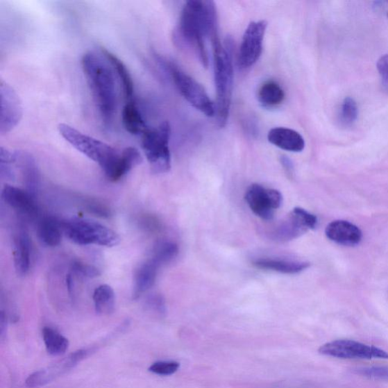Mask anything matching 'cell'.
<instances>
[{
	"instance_id": "2e32d148",
	"label": "cell",
	"mask_w": 388,
	"mask_h": 388,
	"mask_svg": "<svg viewBox=\"0 0 388 388\" xmlns=\"http://www.w3.org/2000/svg\"><path fill=\"white\" fill-rule=\"evenodd\" d=\"M15 166L17 167L22 177L26 191L36 197L39 184L40 173L34 158L28 152L15 151Z\"/></svg>"
},
{
	"instance_id": "d6a6232c",
	"label": "cell",
	"mask_w": 388,
	"mask_h": 388,
	"mask_svg": "<svg viewBox=\"0 0 388 388\" xmlns=\"http://www.w3.org/2000/svg\"><path fill=\"white\" fill-rule=\"evenodd\" d=\"M146 307L148 310L159 316L165 315L167 311L166 304H165L162 297L158 295L153 296L151 298H149L146 302Z\"/></svg>"
},
{
	"instance_id": "7a4b0ae2",
	"label": "cell",
	"mask_w": 388,
	"mask_h": 388,
	"mask_svg": "<svg viewBox=\"0 0 388 388\" xmlns=\"http://www.w3.org/2000/svg\"><path fill=\"white\" fill-rule=\"evenodd\" d=\"M81 65L102 121L106 126H110L117 109L114 69L106 58L103 60L94 52L82 57Z\"/></svg>"
},
{
	"instance_id": "277c9868",
	"label": "cell",
	"mask_w": 388,
	"mask_h": 388,
	"mask_svg": "<svg viewBox=\"0 0 388 388\" xmlns=\"http://www.w3.org/2000/svg\"><path fill=\"white\" fill-rule=\"evenodd\" d=\"M60 135L78 151L100 165L107 178H109L120 158L117 149L66 124L58 127Z\"/></svg>"
},
{
	"instance_id": "cb8c5ba5",
	"label": "cell",
	"mask_w": 388,
	"mask_h": 388,
	"mask_svg": "<svg viewBox=\"0 0 388 388\" xmlns=\"http://www.w3.org/2000/svg\"><path fill=\"white\" fill-rule=\"evenodd\" d=\"M142 158L137 149L127 147L121 152L120 158L112 174L109 178L112 181H117L125 176L132 169L142 163Z\"/></svg>"
},
{
	"instance_id": "6da1fadb",
	"label": "cell",
	"mask_w": 388,
	"mask_h": 388,
	"mask_svg": "<svg viewBox=\"0 0 388 388\" xmlns=\"http://www.w3.org/2000/svg\"><path fill=\"white\" fill-rule=\"evenodd\" d=\"M178 35L192 47L205 68L208 67V54L205 39L217 32V8L211 0H189L181 12Z\"/></svg>"
},
{
	"instance_id": "e575fe53",
	"label": "cell",
	"mask_w": 388,
	"mask_h": 388,
	"mask_svg": "<svg viewBox=\"0 0 388 388\" xmlns=\"http://www.w3.org/2000/svg\"><path fill=\"white\" fill-rule=\"evenodd\" d=\"M87 208L90 212L98 214L99 217H108L110 214V212L108 209H106L104 206L96 203H89Z\"/></svg>"
},
{
	"instance_id": "4fadbf2b",
	"label": "cell",
	"mask_w": 388,
	"mask_h": 388,
	"mask_svg": "<svg viewBox=\"0 0 388 388\" xmlns=\"http://www.w3.org/2000/svg\"><path fill=\"white\" fill-rule=\"evenodd\" d=\"M0 96H1V118H0V133L2 135L10 133L19 125L23 109L19 96L15 90L1 81L0 84Z\"/></svg>"
},
{
	"instance_id": "d4e9b609",
	"label": "cell",
	"mask_w": 388,
	"mask_h": 388,
	"mask_svg": "<svg viewBox=\"0 0 388 388\" xmlns=\"http://www.w3.org/2000/svg\"><path fill=\"white\" fill-rule=\"evenodd\" d=\"M93 300L96 312L99 315H110L115 310V296L112 287L101 285L94 292Z\"/></svg>"
},
{
	"instance_id": "ac0fdd59",
	"label": "cell",
	"mask_w": 388,
	"mask_h": 388,
	"mask_svg": "<svg viewBox=\"0 0 388 388\" xmlns=\"http://www.w3.org/2000/svg\"><path fill=\"white\" fill-rule=\"evenodd\" d=\"M268 140L271 144L288 152L300 153L305 147V140L298 132L284 127L271 129Z\"/></svg>"
},
{
	"instance_id": "9c48e42d",
	"label": "cell",
	"mask_w": 388,
	"mask_h": 388,
	"mask_svg": "<svg viewBox=\"0 0 388 388\" xmlns=\"http://www.w3.org/2000/svg\"><path fill=\"white\" fill-rule=\"evenodd\" d=\"M319 352L325 356L346 360H388L384 350L356 341L341 339L326 343L320 346Z\"/></svg>"
},
{
	"instance_id": "ba28073f",
	"label": "cell",
	"mask_w": 388,
	"mask_h": 388,
	"mask_svg": "<svg viewBox=\"0 0 388 388\" xmlns=\"http://www.w3.org/2000/svg\"><path fill=\"white\" fill-rule=\"evenodd\" d=\"M98 348L99 346H96L74 351L67 357L57 360L51 366L35 371L26 379L27 387L35 388L51 383L57 378L68 373L69 371L77 366L78 363L95 353Z\"/></svg>"
},
{
	"instance_id": "f1b7e54d",
	"label": "cell",
	"mask_w": 388,
	"mask_h": 388,
	"mask_svg": "<svg viewBox=\"0 0 388 388\" xmlns=\"http://www.w3.org/2000/svg\"><path fill=\"white\" fill-rule=\"evenodd\" d=\"M358 117V106L351 97L346 98L341 106L340 120L343 125L349 126L357 121Z\"/></svg>"
},
{
	"instance_id": "44dd1931",
	"label": "cell",
	"mask_w": 388,
	"mask_h": 388,
	"mask_svg": "<svg viewBox=\"0 0 388 388\" xmlns=\"http://www.w3.org/2000/svg\"><path fill=\"white\" fill-rule=\"evenodd\" d=\"M62 233V222L52 217H44L38 221L37 235L40 241L45 246L54 247L59 245Z\"/></svg>"
},
{
	"instance_id": "8992f818",
	"label": "cell",
	"mask_w": 388,
	"mask_h": 388,
	"mask_svg": "<svg viewBox=\"0 0 388 388\" xmlns=\"http://www.w3.org/2000/svg\"><path fill=\"white\" fill-rule=\"evenodd\" d=\"M159 62L162 67L169 72L178 92L189 104L196 110L205 114L206 117H213L216 115V104L211 101L201 84L178 68L175 63L161 59V58H160Z\"/></svg>"
},
{
	"instance_id": "603a6c76",
	"label": "cell",
	"mask_w": 388,
	"mask_h": 388,
	"mask_svg": "<svg viewBox=\"0 0 388 388\" xmlns=\"http://www.w3.org/2000/svg\"><path fill=\"white\" fill-rule=\"evenodd\" d=\"M253 266L260 269L271 270L285 274H296L310 267L307 262H293L271 259H260L253 262Z\"/></svg>"
},
{
	"instance_id": "30bf717a",
	"label": "cell",
	"mask_w": 388,
	"mask_h": 388,
	"mask_svg": "<svg viewBox=\"0 0 388 388\" xmlns=\"http://www.w3.org/2000/svg\"><path fill=\"white\" fill-rule=\"evenodd\" d=\"M267 26L265 20L252 22L247 26L239 49L237 63L241 69L252 67L260 60Z\"/></svg>"
},
{
	"instance_id": "d6986e66",
	"label": "cell",
	"mask_w": 388,
	"mask_h": 388,
	"mask_svg": "<svg viewBox=\"0 0 388 388\" xmlns=\"http://www.w3.org/2000/svg\"><path fill=\"white\" fill-rule=\"evenodd\" d=\"M101 51L103 56L110 63L114 71H117L126 103L135 102L134 82L127 66L117 56L107 51V49L103 48Z\"/></svg>"
},
{
	"instance_id": "484cf974",
	"label": "cell",
	"mask_w": 388,
	"mask_h": 388,
	"mask_svg": "<svg viewBox=\"0 0 388 388\" xmlns=\"http://www.w3.org/2000/svg\"><path fill=\"white\" fill-rule=\"evenodd\" d=\"M42 335L47 351L52 356H62L69 350V340L56 330L51 327H44Z\"/></svg>"
},
{
	"instance_id": "1f68e13d",
	"label": "cell",
	"mask_w": 388,
	"mask_h": 388,
	"mask_svg": "<svg viewBox=\"0 0 388 388\" xmlns=\"http://www.w3.org/2000/svg\"><path fill=\"white\" fill-rule=\"evenodd\" d=\"M72 271L74 274L89 278L101 276V271L97 268L81 262H74L72 264Z\"/></svg>"
},
{
	"instance_id": "7402d4cb",
	"label": "cell",
	"mask_w": 388,
	"mask_h": 388,
	"mask_svg": "<svg viewBox=\"0 0 388 388\" xmlns=\"http://www.w3.org/2000/svg\"><path fill=\"white\" fill-rule=\"evenodd\" d=\"M121 120L124 128L131 135H143L148 128L135 102L126 103L122 110Z\"/></svg>"
},
{
	"instance_id": "52a82bcc",
	"label": "cell",
	"mask_w": 388,
	"mask_h": 388,
	"mask_svg": "<svg viewBox=\"0 0 388 388\" xmlns=\"http://www.w3.org/2000/svg\"><path fill=\"white\" fill-rule=\"evenodd\" d=\"M170 135L167 121L155 128H147L142 135V149L155 173L167 172L171 169Z\"/></svg>"
},
{
	"instance_id": "ffe728a7",
	"label": "cell",
	"mask_w": 388,
	"mask_h": 388,
	"mask_svg": "<svg viewBox=\"0 0 388 388\" xmlns=\"http://www.w3.org/2000/svg\"><path fill=\"white\" fill-rule=\"evenodd\" d=\"M160 267L151 259L140 266L136 272L133 298L137 299L153 286Z\"/></svg>"
},
{
	"instance_id": "5b68a950",
	"label": "cell",
	"mask_w": 388,
	"mask_h": 388,
	"mask_svg": "<svg viewBox=\"0 0 388 388\" xmlns=\"http://www.w3.org/2000/svg\"><path fill=\"white\" fill-rule=\"evenodd\" d=\"M61 222L65 235L78 245L113 247L121 242L119 235L115 230L92 219L72 218Z\"/></svg>"
},
{
	"instance_id": "83f0119b",
	"label": "cell",
	"mask_w": 388,
	"mask_h": 388,
	"mask_svg": "<svg viewBox=\"0 0 388 388\" xmlns=\"http://www.w3.org/2000/svg\"><path fill=\"white\" fill-rule=\"evenodd\" d=\"M178 253V247L175 243L162 242L155 247L151 260L160 267L175 259Z\"/></svg>"
},
{
	"instance_id": "4dcf8cb0",
	"label": "cell",
	"mask_w": 388,
	"mask_h": 388,
	"mask_svg": "<svg viewBox=\"0 0 388 388\" xmlns=\"http://www.w3.org/2000/svg\"><path fill=\"white\" fill-rule=\"evenodd\" d=\"M179 368L180 363L178 362L159 361L153 363L149 371L155 375L169 376L175 374Z\"/></svg>"
},
{
	"instance_id": "7c38bea8",
	"label": "cell",
	"mask_w": 388,
	"mask_h": 388,
	"mask_svg": "<svg viewBox=\"0 0 388 388\" xmlns=\"http://www.w3.org/2000/svg\"><path fill=\"white\" fill-rule=\"evenodd\" d=\"M317 223L318 219L314 214L296 208L289 214L287 219L276 228L274 236L280 242L292 241L307 233L309 229H314Z\"/></svg>"
},
{
	"instance_id": "8d00e7d4",
	"label": "cell",
	"mask_w": 388,
	"mask_h": 388,
	"mask_svg": "<svg viewBox=\"0 0 388 388\" xmlns=\"http://www.w3.org/2000/svg\"><path fill=\"white\" fill-rule=\"evenodd\" d=\"M283 167L286 169V171L289 173H291L293 171V164L290 159L287 158V156H282V159H280Z\"/></svg>"
},
{
	"instance_id": "4316f807",
	"label": "cell",
	"mask_w": 388,
	"mask_h": 388,
	"mask_svg": "<svg viewBox=\"0 0 388 388\" xmlns=\"http://www.w3.org/2000/svg\"><path fill=\"white\" fill-rule=\"evenodd\" d=\"M285 98L284 90L274 81L265 82L259 89L258 100L265 107L271 108L282 104Z\"/></svg>"
},
{
	"instance_id": "e0dca14e",
	"label": "cell",
	"mask_w": 388,
	"mask_h": 388,
	"mask_svg": "<svg viewBox=\"0 0 388 388\" xmlns=\"http://www.w3.org/2000/svg\"><path fill=\"white\" fill-rule=\"evenodd\" d=\"M326 234L330 240L344 246L357 245L362 237V231L357 226L344 220L330 223L326 229Z\"/></svg>"
},
{
	"instance_id": "9a60e30c",
	"label": "cell",
	"mask_w": 388,
	"mask_h": 388,
	"mask_svg": "<svg viewBox=\"0 0 388 388\" xmlns=\"http://www.w3.org/2000/svg\"><path fill=\"white\" fill-rule=\"evenodd\" d=\"M32 246L28 231L24 227H19L15 233L13 242V258L16 271L26 276L31 266Z\"/></svg>"
},
{
	"instance_id": "d590c367",
	"label": "cell",
	"mask_w": 388,
	"mask_h": 388,
	"mask_svg": "<svg viewBox=\"0 0 388 388\" xmlns=\"http://www.w3.org/2000/svg\"><path fill=\"white\" fill-rule=\"evenodd\" d=\"M8 319L4 311L0 312V339L3 343L7 337Z\"/></svg>"
},
{
	"instance_id": "8fae6325",
	"label": "cell",
	"mask_w": 388,
	"mask_h": 388,
	"mask_svg": "<svg viewBox=\"0 0 388 388\" xmlns=\"http://www.w3.org/2000/svg\"><path fill=\"white\" fill-rule=\"evenodd\" d=\"M282 195L277 189L253 184L247 189L245 200L251 210L264 220L274 218L275 211L282 203Z\"/></svg>"
},
{
	"instance_id": "f546056e",
	"label": "cell",
	"mask_w": 388,
	"mask_h": 388,
	"mask_svg": "<svg viewBox=\"0 0 388 388\" xmlns=\"http://www.w3.org/2000/svg\"><path fill=\"white\" fill-rule=\"evenodd\" d=\"M355 373L378 381L388 382V366L360 367L355 369Z\"/></svg>"
},
{
	"instance_id": "836d02e7",
	"label": "cell",
	"mask_w": 388,
	"mask_h": 388,
	"mask_svg": "<svg viewBox=\"0 0 388 388\" xmlns=\"http://www.w3.org/2000/svg\"><path fill=\"white\" fill-rule=\"evenodd\" d=\"M377 69L381 76L384 88L388 92V54L380 58L377 63Z\"/></svg>"
},
{
	"instance_id": "3957f363",
	"label": "cell",
	"mask_w": 388,
	"mask_h": 388,
	"mask_svg": "<svg viewBox=\"0 0 388 388\" xmlns=\"http://www.w3.org/2000/svg\"><path fill=\"white\" fill-rule=\"evenodd\" d=\"M214 85L217 89L216 117L218 126L225 127L228 120L234 85L233 55L228 44L223 45L218 32L211 37Z\"/></svg>"
},
{
	"instance_id": "5bb4252c",
	"label": "cell",
	"mask_w": 388,
	"mask_h": 388,
	"mask_svg": "<svg viewBox=\"0 0 388 388\" xmlns=\"http://www.w3.org/2000/svg\"><path fill=\"white\" fill-rule=\"evenodd\" d=\"M4 202L17 212L20 216L35 220L39 216V208L35 199L28 192L19 187L6 185L2 192Z\"/></svg>"
}]
</instances>
